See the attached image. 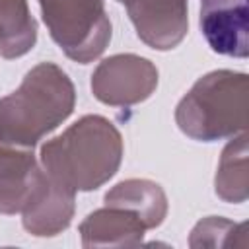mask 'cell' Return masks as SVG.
<instances>
[{"label":"cell","instance_id":"1","mask_svg":"<svg viewBox=\"0 0 249 249\" xmlns=\"http://www.w3.org/2000/svg\"><path fill=\"white\" fill-rule=\"evenodd\" d=\"M123 160V136L101 115H84L41 146V167L58 185L88 193L105 185Z\"/></svg>","mask_w":249,"mask_h":249},{"label":"cell","instance_id":"2","mask_svg":"<svg viewBox=\"0 0 249 249\" xmlns=\"http://www.w3.org/2000/svg\"><path fill=\"white\" fill-rule=\"evenodd\" d=\"M76 89L68 74L53 62L33 66L19 88L0 99V142L33 148L74 111Z\"/></svg>","mask_w":249,"mask_h":249},{"label":"cell","instance_id":"3","mask_svg":"<svg viewBox=\"0 0 249 249\" xmlns=\"http://www.w3.org/2000/svg\"><path fill=\"white\" fill-rule=\"evenodd\" d=\"M183 134L198 142L231 138L247 126V74L214 70L198 78L175 109Z\"/></svg>","mask_w":249,"mask_h":249},{"label":"cell","instance_id":"4","mask_svg":"<svg viewBox=\"0 0 249 249\" xmlns=\"http://www.w3.org/2000/svg\"><path fill=\"white\" fill-rule=\"evenodd\" d=\"M43 21L62 53L88 64L111 41V21L103 0H39Z\"/></svg>","mask_w":249,"mask_h":249},{"label":"cell","instance_id":"5","mask_svg":"<svg viewBox=\"0 0 249 249\" xmlns=\"http://www.w3.org/2000/svg\"><path fill=\"white\" fill-rule=\"evenodd\" d=\"M158 88V68L132 53L113 54L91 74V91L97 101L111 107H128L146 101Z\"/></svg>","mask_w":249,"mask_h":249},{"label":"cell","instance_id":"6","mask_svg":"<svg viewBox=\"0 0 249 249\" xmlns=\"http://www.w3.org/2000/svg\"><path fill=\"white\" fill-rule=\"evenodd\" d=\"M126 14L140 41L156 51L177 47L189 27L187 0H117Z\"/></svg>","mask_w":249,"mask_h":249},{"label":"cell","instance_id":"7","mask_svg":"<svg viewBox=\"0 0 249 249\" xmlns=\"http://www.w3.org/2000/svg\"><path fill=\"white\" fill-rule=\"evenodd\" d=\"M76 193L58 185L41 169L37 183L21 208L23 228L37 237H53L64 231L74 218Z\"/></svg>","mask_w":249,"mask_h":249},{"label":"cell","instance_id":"8","mask_svg":"<svg viewBox=\"0 0 249 249\" xmlns=\"http://www.w3.org/2000/svg\"><path fill=\"white\" fill-rule=\"evenodd\" d=\"M200 31L214 53L245 58L249 53L247 0H200Z\"/></svg>","mask_w":249,"mask_h":249},{"label":"cell","instance_id":"9","mask_svg":"<svg viewBox=\"0 0 249 249\" xmlns=\"http://www.w3.org/2000/svg\"><path fill=\"white\" fill-rule=\"evenodd\" d=\"M41 169L33 148L0 142V214L21 212Z\"/></svg>","mask_w":249,"mask_h":249},{"label":"cell","instance_id":"10","mask_svg":"<svg viewBox=\"0 0 249 249\" xmlns=\"http://www.w3.org/2000/svg\"><path fill=\"white\" fill-rule=\"evenodd\" d=\"M146 233L144 222L119 206H103L86 216L80 224V237L84 247H136Z\"/></svg>","mask_w":249,"mask_h":249},{"label":"cell","instance_id":"11","mask_svg":"<svg viewBox=\"0 0 249 249\" xmlns=\"http://www.w3.org/2000/svg\"><path fill=\"white\" fill-rule=\"evenodd\" d=\"M107 206H119L136 214L146 230L158 228L167 216V196L150 179H124L105 193Z\"/></svg>","mask_w":249,"mask_h":249},{"label":"cell","instance_id":"12","mask_svg":"<svg viewBox=\"0 0 249 249\" xmlns=\"http://www.w3.org/2000/svg\"><path fill=\"white\" fill-rule=\"evenodd\" d=\"M37 43V21L27 0H0V56L19 58Z\"/></svg>","mask_w":249,"mask_h":249},{"label":"cell","instance_id":"13","mask_svg":"<svg viewBox=\"0 0 249 249\" xmlns=\"http://www.w3.org/2000/svg\"><path fill=\"white\" fill-rule=\"evenodd\" d=\"M216 195L231 204H241L247 200V132L231 136V140L222 150L218 171H216Z\"/></svg>","mask_w":249,"mask_h":249},{"label":"cell","instance_id":"14","mask_svg":"<svg viewBox=\"0 0 249 249\" xmlns=\"http://www.w3.org/2000/svg\"><path fill=\"white\" fill-rule=\"evenodd\" d=\"M247 224H237L220 216L202 218L191 231V247H247Z\"/></svg>","mask_w":249,"mask_h":249}]
</instances>
